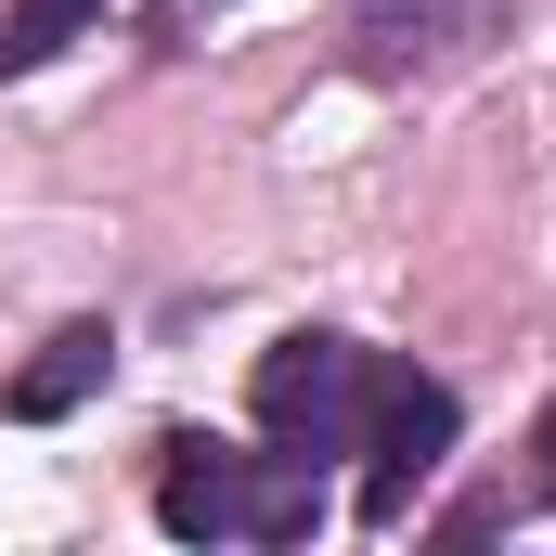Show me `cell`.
Instances as JSON below:
<instances>
[{
  "mask_svg": "<svg viewBox=\"0 0 556 556\" xmlns=\"http://www.w3.org/2000/svg\"><path fill=\"white\" fill-rule=\"evenodd\" d=\"M453 13H466V0H389V13H376V52H389V65H415V52L453 39Z\"/></svg>",
  "mask_w": 556,
  "mask_h": 556,
  "instance_id": "cell-7",
  "label": "cell"
},
{
  "mask_svg": "<svg viewBox=\"0 0 556 556\" xmlns=\"http://www.w3.org/2000/svg\"><path fill=\"white\" fill-rule=\"evenodd\" d=\"M311 531H324V479H311V453L247 466V544H311Z\"/></svg>",
  "mask_w": 556,
  "mask_h": 556,
  "instance_id": "cell-5",
  "label": "cell"
},
{
  "mask_svg": "<svg viewBox=\"0 0 556 556\" xmlns=\"http://www.w3.org/2000/svg\"><path fill=\"white\" fill-rule=\"evenodd\" d=\"M91 13H104V0H13V13H0V78L52 65V52H65V39L91 26Z\"/></svg>",
  "mask_w": 556,
  "mask_h": 556,
  "instance_id": "cell-6",
  "label": "cell"
},
{
  "mask_svg": "<svg viewBox=\"0 0 556 556\" xmlns=\"http://www.w3.org/2000/svg\"><path fill=\"white\" fill-rule=\"evenodd\" d=\"M155 531H168V544H233V531H247V453H220V440H168Z\"/></svg>",
  "mask_w": 556,
  "mask_h": 556,
  "instance_id": "cell-3",
  "label": "cell"
},
{
  "mask_svg": "<svg viewBox=\"0 0 556 556\" xmlns=\"http://www.w3.org/2000/svg\"><path fill=\"white\" fill-rule=\"evenodd\" d=\"M453 389L415 376V363H363V427H350V453H363V518H415V492L440 479V453H453Z\"/></svg>",
  "mask_w": 556,
  "mask_h": 556,
  "instance_id": "cell-1",
  "label": "cell"
},
{
  "mask_svg": "<svg viewBox=\"0 0 556 556\" xmlns=\"http://www.w3.org/2000/svg\"><path fill=\"white\" fill-rule=\"evenodd\" d=\"M104 376H117V337H104V324H52V337H39V363L13 376V415L52 427V415H78Z\"/></svg>",
  "mask_w": 556,
  "mask_h": 556,
  "instance_id": "cell-4",
  "label": "cell"
},
{
  "mask_svg": "<svg viewBox=\"0 0 556 556\" xmlns=\"http://www.w3.org/2000/svg\"><path fill=\"white\" fill-rule=\"evenodd\" d=\"M247 415L273 427L285 453H350V427H363V350L350 337H273L260 376H247Z\"/></svg>",
  "mask_w": 556,
  "mask_h": 556,
  "instance_id": "cell-2",
  "label": "cell"
}]
</instances>
